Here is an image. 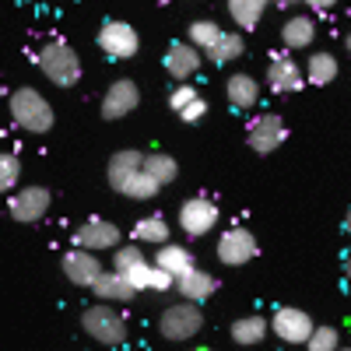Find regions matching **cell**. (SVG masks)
I'll list each match as a JSON object with an SVG mask.
<instances>
[{
    "mask_svg": "<svg viewBox=\"0 0 351 351\" xmlns=\"http://www.w3.org/2000/svg\"><path fill=\"white\" fill-rule=\"evenodd\" d=\"M141 162H144V155L141 152H134V148H123V152H116L112 158H109V169H106V180H109V186L120 193V186L130 180L134 172H141Z\"/></svg>",
    "mask_w": 351,
    "mask_h": 351,
    "instance_id": "19",
    "label": "cell"
},
{
    "mask_svg": "<svg viewBox=\"0 0 351 351\" xmlns=\"http://www.w3.org/2000/svg\"><path fill=\"white\" fill-rule=\"evenodd\" d=\"M267 4L271 0H228V14H232V21H236L239 28H253V25H260Z\"/></svg>",
    "mask_w": 351,
    "mask_h": 351,
    "instance_id": "28",
    "label": "cell"
},
{
    "mask_svg": "<svg viewBox=\"0 0 351 351\" xmlns=\"http://www.w3.org/2000/svg\"><path fill=\"white\" fill-rule=\"evenodd\" d=\"M74 246L88 250V253H106L120 246V225H112L106 218H88L77 232H74Z\"/></svg>",
    "mask_w": 351,
    "mask_h": 351,
    "instance_id": "11",
    "label": "cell"
},
{
    "mask_svg": "<svg viewBox=\"0 0 351 351\" xmlns=\"http://www.w3.org/2000/svg\"><path fill=\"white\" fill-rule=\"evenodd\" d=\"M92 291L102 299V302H130L137 291H134V285L120 274V271H102L99 274V281L92 285Z\"/></svg>",
    "mask_w": 351,
    "mask_h": 351,
    "instance_id": "18",
    "label": "cell"
},
{
    "mask_svg": "<svg viewBox=\"0 0 351 351\" xmlns=\"http://www.w3.org/2000/svg\"><path fill=\"white\" fill-rule=\"evenodd\" d=\"M337 71H341V64H337L334 53H313L306 60V67H302V77L309 84H316V88H324V84H330L337 77Z\"/></svg>",
    "mask_w": 351,
    "mask_h": 351,
    "instance_id": "23",
    "label": "cell"
},
{
    "mask_svg": "<svg viewBox=\"0 0 351 351\" xmlns=\"http://www.w3.org/2000/svg\"><path fill=\"white\" fill-rule=\"evenodd\" d=\"M49 204H53V193L46 186H21V190H11L8 197V215L21 225H36L46 218Z\"/></svg>",
    "mask_w": 351,
    "mask_h": 351,
    "instance_id": "6",
    "label": "cell"
},
{
    "mask_svg": "<svg viewBox=\"0 0 351 351\" xmlns=\"http://www.w3.org/2000/svg\"><path fill=\"white\" fill-rule=\"evenodd\" d=\"M246 53V39L239 32H225L211 43V49H204V56H208L211 64H228V60H239V56Z\"/></svg>",
    "mask_w": 351,
    "mask_h": 351,
    "instance_id": "25",
    "label": "cell"
},
{
    "mask_svg": "<svg viewBox=\"0 0 351 351\" xmlns=\"http://www.w3.org/2000/svg\"><path fill=\"white\" fill-rule=\"evenodd\" d=\"M302 4H309V8H316V11H327V8L337 4V0H302Z\"/></svg>",
    "mask_w": 351,
    "mask_h": 351,
    "instance_id": "36",
    "label": "cell"
},
{
    "mask_svg": "<svg viewBox=\"0 0 351 351\" xmlns=\"http://www.w3.org/2000/svg\"><path fill=\"white\" fill-rule=\"evenodd\" d=\"M176 116H180L183 123H200L204 116H208V102H204V95H197V99H193V102H190L186 109H180Z\"/></svg>",
    "mask_w": 351,
    "mask_h": 351,
    "instance_id": "35",
    "label": "cell"
},
{
    "mask_svg": "<svg viewBox=\"0 0 351 351\" xmlns=\"http://www.w3.org/2000/svg\"><path fill=\"white\" fill-rule=\"evenodd\" d=\"M11 120L25 134H49L56 116H53V106L43 92H36V88H18L11 95Z\"/></svg>",
    "mask_w": 351,
    "mask_h": 351,
    "instance_id": "2",
    "label": "cell"
},
{
    "mask_svg": "<svg viewBox=\"0 0 351 351\" xmlns=\"http://www.w3.org/2000/svg\"><path fill=\"white\" fill-rule=\"evenodd\" d=\"M141 169L148 172L158 186L176 183V176H180V165H176V158H172V155H165V152H152V155H144Z\"/></svg>",
    "mask_w": 351,
    "mask_h": 351,
    "instance_id": "26",
    "label": "cell"
},
{
    "mask_svg": "<svg viewBox=\"0 0 351 351\" xmlns=\"http://www.w3.org/2000/svg\"><path fill=\"white\" fill-rule=\"evenodd\" d=\"M267 337V319L263 316H239L236 324H232V341L243 344V348H253Z\"/></svg>",
    "mask_w": 351,
    "mask_h": 351,
    "instance_id": "27",
    "label": "cell"
},
{
    "mask_svg": "<svg viewBox=\"0 0 351 351\" xmlns=\"http://www.w3.org/2000/svg\"><path fill=\"white\" fill-rule=\"evenodd\" d=\"M144 260V250L141 246H116V253H112V271H130V267H137V263Z\"/></svg>",
    "mask_w": 351,
    "mask_h": 351,
    "instance_id": "33",
    "label": "cell"
},
{
    "mask_svg": "<svg viewBox=\"0 0 351 351\" xmlns=\"http://www.w3.org/2000/svg\"><path fill=\"white\" fill-rule=\"evenodd\" d=\"M190 351H211V348H190Z\"/></svg>",
    "mask_w": 351,
    "mask_h": 351,
    "instance_id": "37",
    "label": "cell"
},
{
    "mask_svg": "<svg viewBox=\"0 0 351 351\" xmlns=\"http://www.w3.org/2000/svg\"><path fill=\"white\" fill-rule=\"evenodd\" d=\"M99 49L109 56V60H134L137 56V49H141V36H137V28L134 25H127V21H116V18H109V21H102V28H99Z\"/></svg>",
    "mask_w": 351,
    "mask_h": 351,
    "instance_id": "5",
    "label": "cell"
},
{
    "mask_svg": "<svg viewBox=\"0 0 351 351\" xmlns=\"http://www.w3.org/2000/svg\"><path fill=\"white\" fill-rule=\"evenodd\" d=\"M155 267H162V271L172 274V278H180V274H186L190 267H197V263H193V253H190L186 246H172V243H165V246H158Z\"/></svg>",
    "mask_w": 351,
    "mask_h": 351,
    "instance_id": "24",
    "label": "cell"
},
{
    "mask_svg": "<svg viewBox=\"0 0 351 351\" xmlns=\"http://www.w3.org/2000/svg\"><path fill=\"white\" fill-rule=\"evenodd\" d=\"M267 84H271V92L288 95V92H299V88L306 84V77H302V67L291 60L288 53H278L267 64Z\"/></svg>",
    "mask_w": 351,
    "mask_h": 351,
    "instance_id": "15",
    "label": "cell"
},
{
    "mask_svg": "<svg viewBox=\"0 0 351 351\" xmlns=\"http://www.w3.org/2000/svg\"><path fill=\"white\" fill-rule=\"evenodd\" d=\"M158 190H162V186H158V183L152 180V176L144 172V169H141V172H134L130 180L120 186V193H123V197H130V200H152Z\"/></svg>",
    "mask_w": 351,
    "mask_h": 351,
    "instance_id": "29",
    "label": "cell"
},
{
    "mask_svg": "<svg viewBox=\"0 0 351 351\" xmlns=\"http://www.w3.org/2000/svg\"><path fill=\"white\" fill-rule=\"evenodd\" d=\"M197 95H200V92H197L193 84H176V92L169 95V109H172V112H180V109H186Z\"/></svg>",
    "mask_w": 351,
    "mask_h": 351,
    "instance_id": "34",
    "label": "cell"
},
{
    "mask_svg": "<svg viewBox=\"0 0 351 351\" xmlns=\"http://www.w3.org/2000/svg\"><path fill=\"white\" fill-rule=\"evenodd\" d=\"M221 211H218V204L211 197H190L183 200V208H180V228L186 232L190 239H200V236H208V232L218 225Z\"/></svg>",
    "mask_w": 351,
    "mask_h": 351,
    "instance_id": "9",
    "label": "cell"
},
{
    "mask_svg": "<svg viewBox=\"0 0 351 351\" xmlns=\"http://www.w3.org/2000/svg\"><path fill=\"white\" fill-rule=\"evenodd\" d=\"M246 141H250V148H253L256 155L278 152L281 144H285V120H281L278 112H260V116H253L250 127H246Z\"/></svg>",
    "mask_w": 351,
    "mask_h": 351,
    "instance_id": "10",
    "label": "cell"
},
{
    "mask_svg": "<svg viewBox=\"0 0 351 351\" xmlns=\"http://www.w3.org/2000/svg\"><path fill=\"white\" fill-rule=\"evenodd\" d=\"M102 271H106V267H102L99 253H88V250H77V246H74L71 253H64V274H67V281L77 285V288H92Z\"/></svg>",
    "mask_w": 351,
    "mask_h": 351,
    "instance_id": "14",
    "label": "cell"
},
{
    "mask_svg": "<svg viewBox=\"0 0 351 351\" xmlns=\"http://www.w3.org/2000/svg\"><path fill=\"white\" fill-rule=\"evenodd\" d=\"M172 288L180 291V299H186V302H208L215 291H218V278L215 274H208V271H197V267H190L186 274H180L172 281Z\"/></svg>",
    "mask_w": 351,
    "mask_h": 351,
    "instance_id": "16",
    "label": "cell"
},
{
    "mask_svg": "<svg viewBox=\"0 0 351 351\" xmlns=\"http://www.w3.org/2000/svg\"><path fill=\"white\" fill-rule=\"evenodd\" d=\"M306 348L309 351H337L341 348V330L324 324V327H313V334L306 337Z\"/></svg>",
    "mask_w": 351,
    "mask_h": 351,
    "instance_id": "31",
    "label": "cell"
},
{
    "mask_svg": "<svg viewBox=\"0 0 351 351\" xmlns=\"http://www.w3.org/2000/svg\"><path fill=\"white\" fill-rule=\"evenodd\" d=\"M81 327H84V334L92 337V341L109 344V348L127 341V324L120 319V313H116V309H109V302L88 306V309L81 313Z\"/></svg>",
    "mask_w": 351,
    "mask_h": 351,
    "instance_id": "4",
    "label": "cell"
},
{
    "mask_svg": "<svg viewBox=\"0 0 351 351\" xmlns=\"http://www.w3.org/2000/svg\"><path fill=\"white\" fill-rule=\"evenodd\" d=\"M39 71L56 84V88H74L81 81V56L74 53L71 43L64 39H49L43 49H39Z\"/></svg>",
    "mask_w": 351,
    "mask_h": 351,
    "instance_id": "1",
    "label": "cell"
},
{
    "mask_svg": "<svg viewBox=\"0 0 351 351\" xmlns=\"http://www.w3.org/2000/svg\"><path fill=\"white\" fill-rule=\"evenodd\" d=\"M225 95L236 109H253L256 99H260V81L253 74H232L225 81Z\"/></svg>",
    "mask_w": 351,
    "mask_h": 351,
    "instance_id": "21",
    "label": "cell"
},
{
    "mask_svg": "<svg viewBox=\"0 0 351 351\" xmlns=\"http://www.w3.org/2000/svg\"><path fill=\"white\" fill-rule=\"evenodd\" d=\"M137 106H141V88L130 77L112 81L102 95V116L106 120H123V116H130Z\"/></svg>",
    "mask_w": 351,
    "mask_h": 351,
    "instance_id": "12",
    "label": "cell"
},
{
    "mask_svg": "<svg viewBox=\"0 0 351 351\" xmlns=\"http://www.w3.org/2000/svg\"><path fill=\"white\" fill-rule=\"evenodd\" d=\"M123 278L134 285V291H169L172 288V274H165L162 267H155V263H148V260H141L137 267H130V271H123Z\"/></svg>",
    "mask_w": 351,
    "mask_h": 351,
    "instance_id": "17",
    "label": "cell"
},
{
    "mask_svg": "<svg viewBox=\"0 0 351 351\" xmlns=\"http://www.w3.org/2000/svg\"><path fill=\"white\" fill-rule=\"evenodd\" d=\"M313 316L306 309H295V306H278L274 316L267 319V330L274 337H281L285 344H306V337L313 334Z\"/></svg>",
    "mask_w": 351,
    "mask_h": 351,
    "instance_id": "7",
    "label": "cell"
},
{
    "mask_svg": "<svg viewBox=\"0 0 351 351\" xmlns=\"http://www.w3.org/2000/svg\"><path fill=\"white\" fill-rule=\"evenodd\" d=\"M218 36H221L218 21L200 18V21H193V25H190V39H186V43H190L193 49H200V53H204V49H211V43H215Z\"/></svg>",
    "mask_w": 351,
    "mask_h": 351,
    "instance_id": "30",
    "label": "cell"
},
{
    "mask_svg": "<svg viewBox=\"0 0 351 351\" xmlns=\"http://www.w3.org/2000/svg\"><path fill=\"white\" fill-rule=\"evenodd\" d=\"M274 4H291V0H274Z\"/></svg>",
    "mask_w": 351,
    "mask_h": 351,
    "instance_id": "38",
    "label": "cell"
},
{
    "mask_svg": "<svg viewBox=\"0 0 351 351\" xmlns=\"http://www.w3.org/2000/svg\"><path fill=\"white\" fill-rule=\"evenodd\" d=\"M172 236V225L162 218V215H148V218H141L134 225V239L137 246H165Z\"/></svg>",
    "mask_w": 351,
    "mask_h": 351,
    "instance_id": "22",
    "label": "cell"
},
{
    "mask_svg": "<svg viewBox=\"0 0 351 351\" xmlns=\"http://www.w3.org/2000/svg\"><path fill=\"white\" fill-rule=\"evenodd\" d=\"M313 39H316V21L309 14H295L281 25V43L288 49H309Z\"/></svg>",
    "mask_w": 351,
    "mask_h": 351,
    "instance_id": "20",
    "label": "cell"
},
{
    "mask_svg": "<svg viewBox=\"0 0 351 351\" xmlns=\"http://www.w3.org/2000/svg\"><path fill=\"white\" fill-rule=\"evenodd\" d=\"M256 253H260L256 236L243 225H232L218 236V260L225 263V267H243V263H250Z\"/></svg>",
    "mask_w": 351,
    "mask_h": 351,
    "instance_id": "8",
    "label": "cell"
},
{
    "mask_svg": "<svg viewBox=\"0 0 351 351\" xmlns=\"http://www.w3.org/2000/svg\"><path fill=\"white\" fill-rule=\"evenodd\" d=\"M18 180H21V162L18 155H8V152H0V197L18 190Z\"/></svg>",
    "mask_w": 351,
    "mask_h": 351,
    "instance_id": "32",
    "label": "cell"
},
{
    "mask_svg": "<svg viewBox=\"0 0 351 351\" xmlns=\"http://www.w3.org/2000/svg\"><path fill=\"white\" fill-rule=\"evenodd\" d=\"M337 351H348V348H337Z\"/></svg>",
    "mask_w": 351,
    "mask_h": 351,
    "instance_id": "39",
    "label": "cell"
},
{
    "mask_svg": "<svg viewBox=\"0 0 351 351\" xmlns=\"http://www.w3.org/2000/svg\"><path fill=\"white\" fill-rule=\"evenodd\" d=\"M200 327H204V313L197 309V302H186V299L165 306L162 316H158V334H162L165 341H172V344L197 337Z\"/></svg>",
    "mask_w": 351,
    "mask_h": 351,
    "instance_id": "3",
    "label": "cell"
},
{
    "mask_svg": "<svg viewBox=\"0 0 351 351\" xmlns=\"http://www.w3.org/2000/svg\"><path fill=\"white\" fill-rule=\"evenodd\" d=\"M200 64H204V53L193 49L190 43H169V49L162 56V67L172 81H190L200 71Z\"/></svg>",
    "mask_w": 351,
    "mask_h": 351,
    "instance_id": "13",
    "label": "cell"
}]
</instances>
